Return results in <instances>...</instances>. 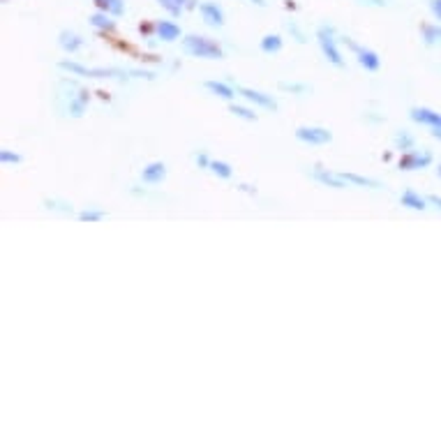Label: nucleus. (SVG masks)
<instances>
[{
	"mask_svg": "<svg viewBox=\"0 0 441 441\" xmlns=\"http://www.w3.org/2000/svg\"><path fill=\"white\" fill-rule=\"evenodd\" d=\"M171 16H180V12L187 8V0H157Z\"/></svg>",
	"mask_w": 441,
	"mask_h": 441,
	"instance_id": "obj_23",
	"label": "nucleus"
},
{
	"mask_svg": "<svg viewBox=\"0 0 441 441\" xmlns=\"http://www.w3.org/2000/svg\"><path fill=\"white\" fill-rule=\"evenodd\" d=\"M427 201H430L432 206H437L439 211H441V197H437V194H432V197H427Z\"/></svg>",
	"mask_w": 441,
	"mask_h": 441,
	"instance_id": "obj_34",
	"label": "nucleus"
},
{
	"mask_svg": "<svg viewBox=\"0 0 441 441\" xmlns=\"http://www.w3.org/2000/svg\"><path fill=\"white\" fill-rule=\"evenodd\" d=\"M58 44L62 51L67 53H77L81 47H84V40H81V35H77L74 30H62L58 35Z\"/></svg>",
	"mask_w": 441,
	"mask_h": 441,
	"instance_id": "obj_14",
	"label": "nucleus"
},
{
	"mask_svg": "<svg viewBox=\"0 0 441 441\" xmlns=\"http://www.w3.org/2000/svg\"><path fill=\"white\" fill-rule=\"evenodd\" d=\"M414 136L409 134L407 130H400L398 134H395V146H398V150H405V153H409V150H414Z\"/></svg>",
	"mask_w": 441,
	"mask_h": 441,
	"instance_id": "obj_22",
	"label": "nucleus"
},
{
	"mask_svg": "<svg viewBox=\"0 0 441 441\" xmlns=\"http://www.w3.org/2000/svg\"><path fill=\"white\" fill-rule=\"evenodd\" d=\"M317 40H319L321 51H324V56H326V60H329L331 65H335V67H344V58H342V53H339V49H337V37H335V30H333V26H321L317 30Z\"/></svg>",
	"mask_w": 441,
	"mask_h": 441,
	"instance_id": "obj_4",
	"label": "nucleus"
},
{
	"mask_svg": "<svg viewBox=\"0 0 441 441\" xmlns=\"http://www.w3.org/2000/svg\"><path fill=\"white\" fill-rule=\"evenodd\" d=\"M250 3H254V5H259V8H263V5H266V0H250Z\"/></svg>",
	"mask_w": 441,
	"mask_h": 441,
	"instance_id": "obj_36",
	"label": "nucleus"
},
{
	"mask_svg": "<svg viewBox=\"0 0 441 441\" xmlns=\"http://www.w3.org/2000/svg\"><path fill=\"white\" fill-rule=\"evenodd\" d=\"M361 5H368V8H386L388 0H358Z\"/></svg>",
	"mask_w": 441,
	"mask_h": 441,
	"instance_id": "obj_31",
	"label": "nucleus"
},
{
	"mask_svg": "<svg viewBox=\"0 0 441 441\" xmlns=\"http://www.w3.org/2000/svg\"><path fill=\"white\" fill-rule=\"evenodd\" d=\"M439 176H441V165H439Z\"/></svg>",
	"mask_w": 441,
	"mask_h": 441,
	"instance_id": "obj_37",
	"label": "nucleus"
},
{
	"mask_svg": "<svg viewBox=\"0 0 441 441\" xmlns=\"http://www.w3.org/2000/svg\"><path fill=\"white\" fill-rule=\"evenodd\" d=\"M432 136L439 139V141H441V128H434V130H432Z\"/></svg>",
	"mask_w": 441,
	"mask_h": 441,
	"instance_id": "obj_35",
	"label": "nucleus"
},
{
	"mask_svg": "<svg viewBox=\"0 0 441 441\" xmlns=\"http://www.w3.org/2000/svg\"><path fill=\"white\" fill-rule=\"evenodd\" d=\"M104 215L106 213L102 211V208H86V211L79 213V219L81 222H99Z\"/></svg>",
	"mask_w": 441,
	"mask_h": 441,
	"instance_id": "obj_25",
	"label": "nucleus"
},
{
	"mask_svg": "<svg viewBox=\"0 0 441 441\" xmlns=\"http://www.w3.org/2000/svg\"><path fill=\"white\" fill-rule=\"evenodd\" d=\"M199 12H201V16H204V21L208 23V26H213V28L224 26V12H222V8H219L217 3L206 0V3L199 5Z\"/></svg>",
	"mask_w": 441,
	"mask_h": 441,
	"instance_id": "obj_10",
	"label": "nucleus"
},
{
	"mask_svg": "<svg viewBox=\"0 0 441 441\" xmlns=\"http://www.w3.org/2000/svg\"><path fill=\"white\" fill-rule=\"evenodd\" d=\"M236 93L241 97H245L248 102L257 104V106H263V109H277V102L273 95H266V93L261 91H254V88H245V86H236Z\"/></svg>",
	"mask_w": 441,
	"mask_h": 441,
	"instance_id": "obj_7",
	"label": "nucleus"
},
{
	"mask_svg": "<svg viewBox=\"0 0 441 441\" xmlns=\"http://www.w3.org/2000/svg\"><path fill=\"white\" fill-rule=\"evenodd\" d=\"M339 176L349 182V185H358V187H372V190H379L381 187V182L379 180H374V178H365V176H358V174H344V171H339Z\"/></svg>",
	"mask_w": 441,
	"mask_h": 441,
	"instance_id": "obj_18",
	"label": "nucleus"
},
{
	"mask_svg": "<svg viewBox=\"0 0 441 441\" xmlns=\"http://www.w3.org/2000/svg\"><path fill=\"white\" fill-rule=\"evenodd\" d=\"M206 91H211L213 95L222 97V99H234L236 97V88L229 84H222V81H206Z\"/></svg>",
	"mask_w": 441,
	"mask_h": 441,
	"instance_id": "obj_16",
	"label": "nucleus"
},
{
	"mask_svg": "<svg viewBox=\"0 0 441 441\" xmlns=\"http://www.w3.org/2000/svg\"><path fill=\"white\" fill-rule=\"evenodd\" d=\"M44 206L49 208V211H60V213H72V206L67 204V201H58V199H47L44 201Z\"/></svg>",
	"mask_w": 441,
	"mask_h": 441,
	"instance_id": "obj_27",
	"label": "nucleus"
},
{
	"mask_svg": "<svg viewBox=\"0 0 441 441\" xmlns=\"http://www.w3.org/2000/svg\"><path fill=\"white\" fill-rule=\"evenodd\" d=\"M211 171L219 176V178H231V176H234V169L222 160H211Z\"/></svg>",
	"mask_w": 441,
	"mask_h": 441,
	"instance_id": "obj_24",
	"label": "nucleus"
},
{
	"mask_svg": "<svg viewBox=\"0 0 441 441\" xmlns=\"http://www.w3.org/2000/svg\"><path fill=\"white\" fill-rule=\"evenodd\" d=\"M423 40L425 44H441V26H434V23H425L423 26Z\"/></svg>",
	"mask_w": 441,
	"mask_h": 441,
	"instance_id": "obj_21",
	"label": "nucleus"
},
{
	"mask_svg": "<svg viewBox=\"0 0 441 441\" xmlns=\"http://www.w3.org/2000/svg\"><path fill=\"white\" fill-rule=\"evenodd\" d=\"M346 44H349L351 49L356 51V56H358V62H361V67H365L368 72H377L379 69V65H381V58L377 56L372 49H363V47H358V44H354L351 40H344Z\"/></svg>",
	"mask_w": 441,
	"mask_h": 441,
	"instance_id": "obj_9",
	"label": "nucleus"
},
{
	"mask_svg": "<svg viewBox=\"0 0 441 441\" xmlns=\"http://www.w3.org/2000/svg\"><path fill=\"white\" fill-rule=\"evenodd\" d=\"M0 162H3V165H19V162H21V155L12 153V150H8V148H3V150H0Z\"/></svg>",
	"mask_w": 441,
	"mask_h": 441,
	"instance_id": "obj_29",
	"label": "nucleus"
},
{
	"mask_svg": "<svg viewBox=\"0 0 441 441\" xmlns=\"http://www.w3.org/2000/svg\"><path fill=\"white\" fill-rule=\"evenodd\" d=\"M289 33H291V35L296 37V42H300V44H303V42H305V35H303V33H300V28H298V26H296V23H289Z\"/></svg>",
	"mask_w": 441,
	"mask_h": 441,
	"instance_id": "obj_30",
	"label": "nucleus"
},
{
	"mask_svg": "<svg viewBox=\"0 0 441 441\" xmlns=\"http://www.w3.org/2000/svg\"><path fill=\"white\" fill-rule=\"evenodd\" d=\"M62 84L67 86V93H60V97H65L67 99V104H65V111L67 116H72V118H81L84 116V111H86V106L88 102H91V93L86 91V88H81L77 81H62Z\"/></svg>",
	"mask_w": 441,
	"mask_h": 441,
	"instance_id": "obj_3",
	"label": "nucleus"
},
{
	"mask_svg": "<svg viewBox=\"0 0 441 441\" xmlns=\"http://www.w3.org/2000/svg\"><path fill=\"white\" fill-rule=\"evenodd\" d=\"M282 49V37L280 35H266L261 40V51L263 53H277Z\"/></svg>",
	"mask_w": 441,
	"mask_h": 441,
	"instance_id": "obj_20",
	"label": "nucleus"
},
{
	"mask_svg": "<svg viewBox=\"0 0 441 441\" xmlns=\"http://www.w3.org/2000/svg\"><path fill=\"white\" fill-rule=\"evenodd\" d=\"M280 88L287 93H296V95H307L310 93V86L305 84H280Z\"/></svg>",
	"mask_w": 441,
	"mask_h": 441,
	"instance_id": "obj_28",
	"label": "nucleus"
},
{
	"mask_svg": "<svg viewBox=\"0 0 441 441\" xmlns=\"http://www.w3.org/2000/svg\"><path fill=\"white\" fill-rule=\"evenodd\" d=\"M430 10H432V14L441 21V0H432V3H430Z\"/></svg>",
	"mask_w": 441,
	"mask_h": 441,
	"instance_id": "obj_33",
	"label": "nucleus"
},
{
	"mask_svg": "<svg viewBox=\"0 0 441 441\" xmlns=\"http://www.w3.org/2000/svg\"><path fill=\"white\" fill-rule=\"evenodd\" d=\"M197 165H199L201 169H211V160H208L206 153H199V155H197Z\"/></svg>",
	"mask_w": 441,
	"mask_h": 441,
	"instance_id": "obj_32",
	"label": "nucleus"
},
{
	"mask_svg": "<svg viewBox=\"0 0 441 441\" xmlns=\"http://www.w3.org/2000/svg\"><path fill=\"white\" fill-rule=\"evenodd\" d=\"M229 111L234 113V116H238V118H245V121H257V113L252 111V109H248V106L231 104V106H229Z\"/></svg>",
	"mask_w": 441,
	"mask_h": 441,
	"instance_id": "obj_26",
	"label": "nucleus"
},
{
	"mask_svg": "<svg viewBox=\"0 0 441 441\" xmlns=\"http://www.w3.org/2000/svg\"><path fill=\"white\" fill-rule=\"evenodd\" d=\"M430 165H432V155L427 153V150H409L398 162L402 171H418V169H425Z\"/></svg>",
	"mask_w": 441,
	"mask_h": 441,
	"instance_id": "obj_5",
	"label": "nucleus"
},
{
	"mask_svg": "<svg viewBox=\"0 0 441 441\" xmlns=\"http://www.w3.org/2000/svg\"><path fill=\"white\" fill-rule=\"evenodd\" d=\"M409 116H412V121L420 123V125H427V128H441V113L427 109V106H414L412 111H409Z\"/></svg>",
	"mask_w": 441,
	"mask_h": 441,
	"instance_id": "obj_11",
	"label": "nucleus"
},
{
	"mask_svg": "<svg viewBox=\"0 0 441 441\" xmlns=\"http://www.w3.org/2000/svg\"><path fill=\"white\" fill-rule=\"evenodd\" d=\"M310 178L321 182V185H326V187H333V190H344V187H349V182H346L342 176L333 174V171H329V169H314V171L310 174Z\"/></svg>",
	"mask_w": 441,
	"mask_h": 441,
	"instance_id": "obj_8",
	"label": "nucleus"
},
{
	"mask_svg": "<svg viewBox=\"0 0 441 441\" xmlns=\"http://www.w3.org/2000/svg\"><path fill=\"white\" fill-rule=\"evenodd\" d=\"M99 12H106L111 16H123L125 14V0H93Z\"/></svg>",
	"mask_w": 441,
	"mask_h": 441,
	"instance_id": "obj_17",
	"label": "nucleus"
},
{
	"mask_svg": "<svg viewBox=\"0 0 441 441\" xmlns=\"http://www.w3.org/2000/svg\"><path fill=\"white\" fill-rule=\"evenodd\" d=\"M167 178V165L165 162H150V165L143 167L141 171V180L148 182V185H157Z\"/></svg>",
	"mask_w": 441,
	"mask_h": 441,
	"instance_id": "obj_12",
	"label": "nucleus"
},
{
	"mask_svg": "<svg viewBox=\"0 0 441 441\" xmlns=\"http://www.w3.org/2000/svg\"><path fill=\"white\" fill-rule=\"evenodd\" d=\"M155 33H157V37H160L162 42H176L180 37V26L165 19V21L155 23Z\"/></svg>",
	"mask_w": 441,
	"mask_h": 441,
	"instance_id": "obj_13",
	"label": "nucleus"
},
{
	"mask_svg": "<svg viewBox=\"0 0 441 441\" xmlns=\"http://www.w3.org/2000/svg\"><path fill=\"white\" fill-rule=\"evenodd\" d=\"M91 26L97 30H104V33H113V30H116V21H111V14H106V12H97V14L91 16Z\"/></svg>",
	"mask_w": 441,
	"mask_h": 441,
	"instance_id": "obj_19",
	"label": "nucleus"
},
{
	"mask_svg": "<svg viewBox=\"0 0 441 441\" xmlns=\"http://www.w3.org/2000/svg\"><path fill=\"white\" fill-rule=\"evenodd\" d=\"M400 204L405 206V208H412V211H425L427 208V201L425 197H420L418 192H414V190H407V192H402V197H400Z\"/></svg>",
	"mask_w": 441,
	"mask_h": 441,
	"instance_id": "obj_15",
	"label": "nucleus"
},
{
	"mask_svg": "<svg viewBox=\"0 0 441 441\" xmlns=\"http://www.w3.org/2000/svg\"><path fill=\"white\" fill-rule=\"evenodd\" d=\"M296 139L310 146H324V143L333 141V134L326 128H298L296 130Z\"/></svg>",
	"mask_w": 441,
	"mask_h": 441,
	"instance_id": "obj_6",
	"label": "nucleus"
},
{
	"mask_svg": "<svg viewBox=\"0 0 441 441\" xmlns=\"http://www.w3.org/2000/svg\"><path fill=\"white\" fill-rule=\"evenodd\" d=\"M60 69H65L69 74H77V77H88V79H155L153 72L146 69H121V67H86L81 62L74 60H62L58 62Z\"/></svg>",
	"mask_w": 441,
	"mask_h": 441,
	"instance_id": "obj_1",
	"label": "nucleus"
},
{
	"mask_svg": "<svg viewBox=\"0 0 441 441\" xmlns=\"http://www.w3.org/2000/svg\"><path fill=\"white\" fill-rule=\"evenodd\" d=\"M182 49L185 53L194 56V58H206V60H219L224 58V51L222 47L211 40V37H201V35H187L182 40Z\"/></svg>",
	"mask_w": 441,
	"mask_h": 441,
	"instance_id": "obj_2",
	"label": "nucleus"
}]
</instances>
